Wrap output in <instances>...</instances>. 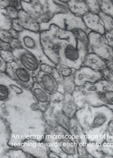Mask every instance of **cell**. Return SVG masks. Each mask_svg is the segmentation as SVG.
<instances>
[{
    "label": "cell",
    "mask_w": 113,
    "mask_h": 158,
    "mask_svg": "<svg viewBox=\"0 0 113 158\" xmlns=\"http://www.w3.org/2000/svg\"><path fill=\"white\" fill-rule=\"evenodd\" d=\"M56 1H59V2H62L63 3H65L66 4L67 2H69L70 0H56Z\"/></svg>",
    "instance_id": "681fc988"
},
{
    "label": "cell",
    "mask_w": 113,
    "mask_h": 158,
    "mask_svg": "<svg viewBox=\"0 0 113 158\" xmlns=\"http://www.w3.org/2000/svg\"><path fill=\"white\" fill-rule=\"evenodd\" d=\"M7 62L4 61L3 59L1 57L0 58V72H1L5 73L7 68Z\"/></svg>",
    "instance_id": "f6af8a7d"
},
{
    "label": "cell",
    "mask_w": 113,
    "mask_h": 158,
    "mask_svg": "<svg viewBox=\"0 0 113 158\" xmlns=\"http://www.w3.org/2000/svg\"><path fill=\"white\" fill-rule=\"evenodd\" d=\"M103 79L101 72L96 71L87 66H81L74 73V81L76 86L82 87L87 83H95Z\"/></svg>",
    "instance_id": "4fadbf2b"
},
{
    "label": "cell",
    "mask_w": 113,
    "mask_h": 158,
    "mask_svg": "<svg viewBox=\"0 0 113 158\" xmlns=\"http://www.w3.org/2000/svg\"><path fill=\"white\" fill-rule=\"evenodd\" d=\"M18 148H21L34 157L49 158L48 152L50 150L44 141L39 142L35 139H27Z\"/></svg>",
    "instance_id": "5bb4252c"
},
{
    "label": "cell",
    "mask_w": 113,
    "mask_h": 158,
    "mask_svg": "<svg viewBox=\"0 0 113 158\" xmlns=\"http://www.w3.org/2000/svg\"><path fill=\"white\" fill-rule=\"evenodd\" d=\"M22 9L39 24H46L55 14L69 11L66 4L56 0H21Z\"/></svg>",
    "instance_id": "277c9868"
},
{
    "label": "cell",
    "mask_w": 113,
    "mask_h": 158,
    "mask_svg": "<svg viewBox=\"0 0 113 158\" xmlns=\"http://www.w3.org/2000/svg\"><path fill=\"white\" fill-rule=\"evenodd\" d=\"M51 101L47 110L43 113L45 126L54 127L59 125L69 131L70 118L62 110L64 94L56 91L50 95Z\"/></svg>",
    "instance_id": "5b68a950"
},
{
    "label": "cell",
    "mask_w": 113,
    "mask_h": 158,
    "mask_svg": "<svg viewBox=\"0 0 113 158\" xmlns=\"http://www.w3.org/2000/svg\"><path fill=\"white\" fill-rule=\"evenodd\" d=\"M98 82L87 83L82 87H76L72 93L74 102L78 109L82 108L85 103H88L94 107L101 106L99 97Z\"/></svg>",
    "instance_id": "9c48e42d"
},
{
    "label": "cell",
    "mask_w": 113,
    "mask_h": 158,
    "mask_svg": "<svg viewBox=\"0 0 113 158\" xmlns=\"http://www.w3.org/2000/svg\"><path fill=\"white\" fill-rule=\"evenodd\" d=\"M9 31L10 32L13 38H19V32L14 30V29H13V28L10 29Z\"/></svg>",
    "instance_id": "c3c4849f"
},
{
    "label": "cell",
    "mask_w": 113,
    "mask_h": 158,
    "mask_svg": "<svg viewBox=\"0 0 113 158\" xmlns=\"http://www.w3.org/2000/svg\"><path fill=\"white\" fill-rule=\"evenodd\" d=\"M69 132L72 140L78 146H86L88 141L86 133L75 117L70 119Z\"/></svg>",
    "instance_id": "2e32d148"
},
{
    "label": "cell",
    "mask_w": 113,
    "mask_h": 158,
    "mask_svg": "<svg viewBox=\"0 0 113 158\" xmlns=\"http://www.w3.org/2000/svg\"><path fill=\"white\" fill-rule=\"evenodd\" d=\"M82 66H87L99 72H102L107 68L106 61L92 52L86 55Z\"/></svg>",
    "instance_id": "ffe728a7"
},
{
    "label": "cell",
    "mask_w": 113,
    "mask_h": 158,
    "mask_svg": "<svg viewBox=\"0 0 113 158\" xmlns=\"http://www.w3.org/2000/svg\"><path fill=\"white\" fill-rule=\"evenodd\" d=\"M66 6L71 13L80 17H83L89 11L85 0H70Z\"/></svg>",
    "instance_id": "44dd1931"
},
{
    "label": "cell",
    "mask_w": 113,
    "mask_h": 158,
    "mask_svg": "<svg viewBox=\"0 0 113 158\" xmlns=\"http://www.w3.org/2000/svg\"><path fill=\"white\" fill-rule=\"evenodd\" d=\"M1 57L7 63L14 61L13 51H5L3 50H1Z\"/></svg>",
    "instance_id": "e575fe53"
},
{
    "label": "cell",
    "mask_w": 113,
    "mask_h": 158,
    "mask_svg": "<svg viewBox=\"0 0 113 158\" xmlns=\"http://www.w3.org/2000/svg\"><path fill=\"white\" fill-rule=\"evenodd\" d=\"M106 40L110 47L113 48V30L108 32H105L104 34Z\"/></svg>",
    "instance_id": "b9f144b4"
},
{
    "label": "cell",
    "mask_w": 113,
    "mask_h": 158,
    "mask_svg": "<svg viewBox=\"0 0 113 158\" xmlns=\"http://www.w3.org/2000/svg\"><path fill=\"white\" fill-rule=\"evenodd\" d=\"M19 10H19L18 8L13 6H9L5 9L1 8V11L6 14L7 16L10 18L11 19L18 18Z\"/></svg>",
    "instance_id": "4dcf8cb0"
},
{
    "label": "cell",
    "mask_w": 113,
    "mask_h": 158,
    "mask_svg": "<svg viewBox=\"0 0 113 158\" xmlns=\"http://www.w3.org/2000/svg\"><path fill=\"white\" fill-rule=\"evenodd\" d=\"M18 21L24 30L40 32V24L24 10L21 9L19 12Z\"/></svg>",
    "instance_id": "d6986e66"
},
{
    "label": "cell",
    "mask_w": 113,
    "mask_h": 158,
    "mask_svg": "<svg viewBox=\"0 0 113 158\" xmlns=\"http://www.w3.org/2000/svg\"><path fill=\"white\" fill-rule=\"evenodd\" d=\"M89 11L93 13L99 14L101 12L99 7V0H85Z\"/></svg>",
    "instance_id": "1f68e13d"
},
{
    "label": "cell",
    "mask_w": 113,
    "mask_h": 158,
    "mask_svg": "<svg viewBox=\"0 0 113 158\" xmlns=\"http://www.w3.org/2000/svg\"><path fill=\"white\" fill-rule=\"evenodd\" d=\"M78 108L76 106L72 94L65 93L62 102V110L70 118L75 117Z\"/></svg>",
    "instance_id": "7402d4cb"
},
{
    "label": "cell",
    "mask_w": 113,
    "mask_h": 158,
    "mask_svg": "<svg viewBox=\"0 0 113 158\" xmlns=\"http://www.w3.org/2000/svg\"><path fill=\"white\" fill-rule=\"evenodd\" d=\"M101 149L105 154L113 158V143L104 141L101 143Z\"/></svg>",
    "instance_id": "d6a6232c"
},
{
    "label": "cell",
    "mask_w": 113,
    "mask_h": 158,
    "mask_svg": "<svg viewBox=\"0 0 113 158\" xmlns=\"http://www.w3.org/2000/svg\"><path fill=\"white\" fill-rule=\"evenodd\" d=\"M78 152L79 158H93V156L89 154L86 146H78Z\"/></svg>",
    "instance_id": "8d00e7d4"
},
{
    "label": "cell",
    "mask_w": 113,
    "mask_h": 158,
    "mask_svg": "<svg viewBox=\"0 0 113 158\" xmlns=\"http://www.w3.org/2000/svg\"><path fill=\"white\" fill-rule=\"evenodd\" d=\"M55 68L65 77L72 76L73 74H74V73L76 70V69L70 68L67 66L62 65V64H57L55 65Z\"/></svg>",
    "instance_id": "f546056e"
},
{
    "label": "cell",
    "mask_w": 113,
    "mask_h": 158,
    "mask_svg": "<svg viewBox=\"0 0 113 158\" xmlns=\"http://www.w3.org/2000/svg\"><path fill=\"white\" fill-rule=\"evenodd\" d=\"M31 91L34 99L37 101V103L34 104V108L44 113L50 105L51 101L50 94L36 82H34Z\"/></svg>",
    "instance_id": "9a60e30c"
},
{
    "label": "cell",
    "mask_w": 113,
    "mask_h": 158,
    "mask_svg": "<svg viewBox=\"0 0 113 158\" xmlns=\"http://www.w3.org/2000/svg\"><path fill=\"white\" fill-rule=\"evenodd\" d=\"M88 36V53H94L105 61L113 60V48L108 44L104 35L91 31Z\"/></svg>",
    "instance_id": "30bf717a"
},
{
    "label": "cell",
    "mask_w": 113,
    "mask_h": 158,
    "mask_svg": "<svg viewBox=\"0 0 113 158\" xmlns=\"http://www.w3.org/2000/svg\"><path fill=\"white\" fill-rule=\"evenodd\" d=\"M41 41L45 55L52 62L79 69L88 49L72 31L51 24L47 30L41 31Z\"/></svg>",
    "instance_id": "7a4b0ae2"
},
{
    "label": "cell",
    "mask_w": 113,
    "mask_h": 158,
    "mask_svg": "<svg viewBox=\"0 0 113 158\" xmlns=\"http://www.w3.org/2000/svg\"><path fill=\"white\" fill-rule=\"evenodd\" d=\"M51 74L59 84L61 83L65 79V77L61 73H60L55 67L53 68Z\"/></svg>",
    "instance_id": "74e56055"
},
{
    "label": "cell",
    "mask_w": 113,
    "mask_h": 158,
    "mask_svg": "<svg viewBox=\"0 0 113 158\" xmlns=\"http://www.w3.org/2000/svg\"><path fill=\"white\" fill-rule=\"evenodd\" d=\"M99 14L103 23L105 32L113 30V18L102 12H100Z\"/></svg>",
    "instance_id": "83f0119b"
},
{
    "label": "cell",
    "mask_w": 113,
    "mask_h": 158,
    "mask_svg": "<svg viewBox=\"0 0 113 158\" xmlns=\"http://www.w3.org/2000/svg\"><path fill=\"white\" fill-rule=\"evenodd\" d=\"M14 61L35 78L41 71V64L31 52L24 48L13 51Z\"/></svg>",
    "instance_id": "8fae6325"
},
{
    "label": "cell",
    "mask_w": 113,
    "mask_h": 158,
    "mask_svg": "<svg viewBox=\"0 0 113 158\" xmlns=\"http://www.w3.org/2000/svg\"><path fill=\"white\" fill-rule=\"evenodd\" d=\"M53 68H54V66H52L48 65V64H41V71L50 74L52 73Z\"/></svg>",
    "instance_id": "ee69618b"
},
{
    "label": "cell",
    "mask_w": 113,
    "mask_h": 158,
    "mask_svg": "<svg viewBox=\"0 0 113 158\" xmlns=\"http://www.w3.org/2000/svg\"><path fill=\"white\" fill-rule=\"evenodd\" d=\"M34 78V81L38 82L49 94L57 91L59 83L50 74L40 71Z\"/></svg>",
    "instance_id": "ac0fdd59"
},
{
    "label": "cell",
    "mask_w": 113,
    "mask_h": 158,
    "mask_svg": "<svg viewBox=\"0 0 113 158\" xmlns=\"http://www.w3.org/2000/svg\"><path fill=\"white\" fill-rule=\"evenodd\" d=\"M74 81V74L65 77L64 81L61 83L59 84L57 91L64 94L65 93L72 94L76 88Z\"/></svg>",
    "instance_id": "603a6c76"
},
{
    "label": "cell",
    "mask_w": 113,
    "mask_h": 158,
    "mask_svg": "<svg viewBox=\"0 0 113 158\" xmlns=\"http://www.w3.org/2000/svg\"><path fill=\"white\" fill-rule=\"evenodd\" d=\"M5 73L11 79L26 88L31 89L34 86V78L15 61L7 63Z\"/></svg>",
    "instance_id": "7c38bea8"
},
{
    "label": "cell",
    "mask_w": 113,
    "mask_h": 158,
    "mask_svg": "<svg viewBox=\"0 0 113 158\" xmlns=\"http://www.w3.org/2000/svg\"><path fill=\"white\" fill-rule=\"evenodd\" d=\"M86 27L89 30L104 35L105 30L101 18L99 14L93 13L89 11L82 17Z\"/></svg>",
    "instance_id": "e0dca14e"
},
{
    "label": "cell",
    "mask_w": 113,
    "mask_h": 158,
    "mask_svg": "<svg viewBox=\"0 0 113 158\" xmlns=\"http://www.w3.org/2000/svg\"><path fill=\"white\" fill-rule=\"evenodd\" d=\"M0 45H1V50H3L5 51H13V49L10 43L1 40Z\"/></svg>",
    "instance_id": "7bdbcfd3"
},
{
    "label": "cell",
    "mask_w": 113,
    "mask_h": 158,
    "mask_svg": "<svg viewBox=\"0 0 113 158\" xmlns=\"http://www.w3.org/2000/svg\"><path fill=\"white\" fill-rule=\"evenodd\" d=\"M103 75V79L110 82L113 83V72L107 68L101 72Z\"/></svg>",
    "instance_id": "f35d334b"
},
{
    "label": "cell",
    "mask_w": 113,
    "mask_h": 158,
    "mask_svg": "<svg viewBox=\"0 0 113 158\" xmlns=\"http://www.w3.org/2000/svg\"><path fill=\"white\" fill-rule=\"evenodd\" d=\"M1 8L5 9L10 5V0H0Z\"/></svg>",
    "instance_id": "bcb514c9"
},
{
    "label": "cell",
    "mask_w": 113,
    "mask_h": 158,
    "mask_svg": "<svg viewBox=\"0 0 113 158\" xmlns=\"http://www.w3.org/2000/svg\"><path fill=\"white\" fill-rule=\"evenodd\" d=\"M101 12L113 18V0H99Z\"/></svg>",
    "instance_id": "484cf974"
},
{
    "label": "cell",
    "mask_w": 113,
    "mask_h": 158,
    "mask_svg": "<svg viewBox=\"0 0 113 158\" xmlns=\"http://www.w3.org/2000/svg\"><path fill=\"white\" fill-rule=\"evenodd\" d=\"M43 141L50 151L62 158H79L78 145L72 140L71 135L52 137L45 135Z\"/></svg>",
    "instance_id": "8992f818"
},
{
    "label": "cell",
    "mask_w": 113,
    "mask_h": 158,
    "mask_svg": "<svg viewBox=\"0 0 113 158\" xmlns=\"http://www.w3.org/2000/svg\"><path fill=\"white\" fill-rule=\"evenodd\" d=\"M107 68L113 72V59L109 61H106Z\"/></svg>",
    "instance_id": "7dc6e473"
},
{
    "label": "cell",
    "mask_w": 113,
    "mask_h": 158,
    "mask_svg": "<svg viewBox=\"0 0 113 158\" xmlns=\"http://www.w3.org/2000/svg\"><path fill=\"white\" fill-rule=\"evenodd\" d=\"M12 28L14 29V30L18 31L19 32H21L24 31V28L21 26V24L19 23L18 19H13V23H12Z\"/></svg>",
    "instance_id": "60d3db41"
},
{
    "label": "cell",
    "mask_w": 113,
    "mask_h": 158,
    "mask_svg": "<svg viewBox=\"0 0 113 158\" xmlns=\"http://www.w3.org/2000/svg\"><path fill=\"white\" fill-rule=\"evenodd\" d=\"M51 24H54L62 29L68 31H72L76 29H82L88 35L91 32L86 27L82 17L76 16L70 11L55 14L48 23L40 25V31L47 30Z\"/></svg>",
    "instance_id": "ba28073f"
},
{
    "label": "cell",
    "mask_w": 113,
    "mask_h": 158,
    "mask_svg": "<svg viewBox=\"0 0 113 158\" xmlns=\"http://www.w3.org/2000/svg\"><path fill=\"white\" fill-rule=\"evenodd\" d=\"M86 147L89 154L93 156V158H111L110 156L103 152V151L101 149V143L88 142Z\"/></svg>",
    "instance_id": "cb8c5ba5"
},
{
    "label": "cell",
    "mask_w": 113,
    "mask_h": 158,
    "mask_svg": "<svg viewBox=\"0 0 113 158\" xmlns=\"http://www.w3.org/2000/svg\"><path fill=\"white\" fill-rule=\"evenodd\" d=\"M1 40L10 43L13 37L9 30H0Z\"/></svg>",
    "instance_id": "d590c367"
},
{
    "label": "cell",
    "mask_w": 113,
    "mask_h": 158,
    "mask_svg": "<svg viewBox=\"0 0 113 158\" xmlns=\"http://www.w3.org/2000/svg\"><path fill=\"white\" fill-rule=\"evenodd\" d=\"M10 43L11 46L13 49V51L15 49L23 48L21 41L19 39V38H13L12 39V40L10 42Z\"/></svg>",
    "instance_id": "ab89813d"
},
{
    "label": "cell",
    "mask_w": 113,
    "mask_h": 158,
    "mask_svg": "<svg viewBox=\"0 0 113 158\" xmlns=\"http://www.w3.org/2000/svg\"><path fill=\"white\" fill-rule=\"evenodd\" d=\"M13 19L9 17L7 15L1 11L0 19V30H10L12 28Z\"/></svg>",
    "instance_id": "4316f807"
},
{
    "label": "cell",
    "mask_w": 113,
    "mask_h": 158,
    "mask_svg": "<svg viewBox=\"0 0 113 158\" xmlns=\"http://www.w3.org/2000/svg\"><path fill=\"white\" fill-rule=\"evenodd\" d=\"M19 39L21 41L23 48L32 53L41 64H45L55 66L56 65L44 53L41 43L40 32L24 30L19 32Z\"/></svg>",
    "instance_id": "52a82bcc"
},
{
    "label": "cell",
    "mask_w": 113,
    "mask_h": 158,
    "mask_svg": "<svg viewBox=\"0 0 113 158\" xmlns=\"http://www.w3.org/2000/svg\"><path fill=\"white\" fill-rule=\"evenodd\" d=\"M72 32L74 33V34L75 35L76 37L82 41L88 49L89 40H88V34L82 29H76L73 30Z\"/></svg>",
    "instance_id": "f1b7e54d"
},
{
    "label": "cell",
    "mask_w": 113,
    "mask_h": 158,
    "mask_svg": "<svg viewBox=\"0 0 113 158\" xmlns=\"http://www.w3.org/2000/svg\"><path fill=\"white\" fill-rule=\"evenodd\" d=\"M36 103L31 89L26 87L11 91L7 102H1V118L9 128L11 148H19L27 139L44 140L46 124L43 113L34 108Z\"/></svg>",
    "instance_id": "6da1fadb"
},
{
    "label": "cell",
    "mask_w": 113,
    "mask_h": 158,
    "mask_svg": "<svg viewBox=\"0 0 113 158\" xmlns=\"http://www.w3.org/2000/svg\"><path fill=\"white\" fill-rule=\"evenodd\" d=\"M86 133L88 142L103 143L110 122L113 120V110L105 106L94 107L85 103L75 116Z\"/></svg>",
    "instance_id": "3957f363"
},
{
    "label": "cell",
    "mask_w": 113,
    "mask_h": 158,
    "mask_svg": "<svg viewBox=\"0 0 113 158\" xmlns=\"http://www.w3.org/2000/svg\"><path fill=\"white\" fill-rule=\"evenodd\" d=\"M105 141L113 143V120L110 122L106 130Z\"/></svg>",
    "instance_id": "836d02e7"
},
{
    "label": "cell",
    "mask_w": 113,
    "mask_h": 158,
    "mask_svg": "<svg viewBox=\"0 0 113 158\" xmlns=\"http://www.w3.org/2000/svg\"><path fill=\"white\" fill-rule=\"evenodd\" d=\"M34 157L28 154L19 148H11L7 150L3 154L1 155V158H31Z\"/></svg>",
    "instance_id": "d4e9b609"
}]
</instances>
